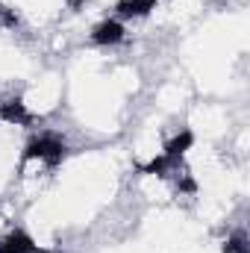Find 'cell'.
<instances>
[{
	"mask_svg": "<svg viewBox=\"0 0 250 253\" xmlns=\"http://www.w3.org/2000/svg\"><path fill=\"white\" fill-rule=\"evenodd\" d=\"M30 253H59V251H44V248H33Z\"/></svg>",
	"mask_w": 250,
	"mask_h": 253,
	"instance_id": "obj_2",
	"label": "cell"
},
{
	"mask_svg": "<svg viewBox=\"0 0 250 253\" xmlns=\"http://www.w3.org/2000/svg\"><path fill=\"white\" fill-rule=\"evenodd\" d=\"M36 132V124L18 112V106L9 100L0 106V200H9L15 174L21 165V156Z\"/></svg>",
	"mask_w": 250,
	"mask_h": 253,
	"instance_id": "obj_1",
	"label": "cell"
}]
</instances>
